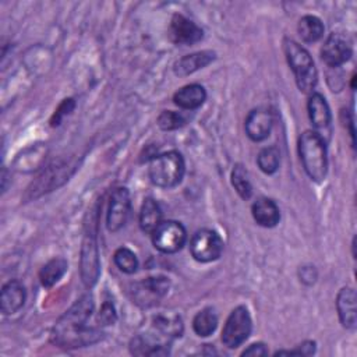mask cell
Wrapping results in <instances>:
<instances>
[{
    "mask_svg": "<svg viewBox=\"0 0 357 357\" xmlns=\"http://www.w3.org/2000/svg\"><path fill=\"white\" fill-rule=\"evenodd\" d=\"M93 312V298L89 294L79 297L54 324L50 337L64 349H77L93 344L102 339V332L86 322Z\"/></svg>",
    "mask_w": 357,
    "mask_h": 357,
    "instance_id": "cell-1",
    "label": "cell"
},
{
    "mask_svg": "<svg viewBox=\"0 0 357 357\" xmlns=\"http://www.w3.org/2000/svg\"><path fill=\"white\" fill-rule=\"evenodd\" d=\"M298 155L307 176L321 183L326 177L328 156L325 141L315 131H304L298 138Z\"/></svg>",
    "mask_w": 357,
    "mask_h": 357,
    "instance_id": "cell-2",
    "label": "cell"
},
{
    "mask_svg": "<svg viewBox=\"0 0 357 357\" xmlns=\"http://www.w3.org/2000/svg\"><path fill=\"white\" fill-rule=\"evenodd\" d=\"M283 50L287 63L294 74L296 84L301 92H311L318 81V74L311 54L297 42L286 39L283 42Z\"/></svg>",
    "mask_w": 357,
    "mask_h": 357,
    "instance_id": "cell-3",
    "label": "cell"
},
{
    "mask_svg": "<svg viewBox=\"0 0 357 357\" xmlns=\"http://www.w3.org/2000/svg\"><path fill=\"white\" fill-rule=\"evenodd\" d=\"M185 170L183 156L176 151L160 153L151 159L148 176L151 181L162 188H172L180 184Z\"/></svg>",
    "mask_w": 357,
    "mask_h": 357,
    "instance_id": "cell-4",
    "label": "cell"
},
{
    "mask_svg": "<svg viewBox=\"0 0 357 357\" xmlns=\"http://www.w3.org/2000/svg\"><path fill=\"white\" fill-rule=\"evenodd\" d=\"M252 329V321L248 310L244 305L236 307L226 319L222 331V342L229 349H236L243 344Z\"/></svg>",
    "mask_w": 357,
    "mask_h": 357,
    "instance_id": "cell-5",
    "label": "cell"
},
{
    "mask_svg": "<svg viewBox=\"0 0 357 357\" xmlns=\"http://www.w3.org/2000/svg\"><path fill=\"white\" fill-rule=\"evenodd\" d=\"M170 282L165 276H149L131 286V298L142 308L156 305L169 291Z\"/></svg>",
    "mask_w": 357,
    "mask_h": 357,
    "instance_id": "cell-6",
    "label": "cell"
},
{
    "mask_svg": "<svg viewBox=\"0 0 357 357\" xmlns=\"http://www.w3.org/2000/svg\"><path fill=\"white\" fill-rule=\"evenodd\" d=\"M73 169H74L73 163L60 162V160L50 163L43 170V173L31 184L26 192V198L32 199L42 195L43 192L57 188L59 185H61L64 181L68 180L70 174L73 173Z\"/></svg>",
    "mask_w": 357,
    "mask_h": 357,
    "instance_id": "cell-7",
    "label": "cell"
},
{
    "mask_svg": "<svg viewBox=\"0 0 357 357\" xmlns=\"http://www.w3.org/2000/svg\"><path fill=\"white\" fill-rule=\"evenodd\" d=\"M151 234L153 247L165 254L180 251L187 240L184 226L176 220H162Z\"/></svg>",
    "mask_w": 357,
    "mask_h": 357,
    "instance_id": "cell-8",
    "label": "cell"
},
{
    "mask_svg": "<svg viewBox=\"0 0 357 357\" xmlns=\"http://www.w3.org/2000/svg\"><path fill=\"white\" fill-rule=\"evenodd\" d=\"M190 251L198 262H212L220 257L223 241L215 230L201 229L194 233L190 241Z\"/></svg>",
    "mask_w": 357,
    "mask_h": 357,
    "instance_id": "cell-9",
    "label": "cell"
},
{
    "mask_svg": "<svg viewBox=\"0 0 357 357\" xmlns=\"http://www.w3.org/2000/svg\"><path fill=\"white\" fill-rule=\"evenodd\" d=\"M131 212V198L126 187L113 190L106 215V225L110 231H119L127 222Z\"/></svg>",
    "mask_w": 357,
    "mask_h": 357,
    "instance_id": "cell-10",
    "label": "cell"
},
{
    "mask_svg": "<svg viewBox=\"0 0 357 357\" xmlns=\"http://www.w3.org/2000/svg\"><path fill=\"white\" fill-rule=\"evenodd\" d=\"M353 53L351 47V40L349 39L347 35L342 32H332L322 49H321V57L324 63L329 67H339L343 63H346Z\"/></svg>",
    "mask_w": 357,
    "mask_h": 357,
    "instance_id": "cell-11",
    "label": "cell"
},
{
    "mask_svg": "<svg viewBox=\"0 0 357 357\" xmlns=\"http://www.w3.org/2000/svg\"><path fill=\"white\" fill-rule=\"evenodd\" d=\"M99 276V254L92 231L86 233L81 248V279L86 287L96 283Z\"/></svg>",
    "mask_w": 357,
    "mask_h": 357,
    "instance_id": "cell-12",
    "label": "cell"
},
{
    "mask_svg": "<svg viewBox=\"0 0 357 357\" xmlns=\"http://www.w3.org/2000/svg\"><path fill=\"white\" fill-rule=\"evenodd\" d=\"M169 38L176 45H192L202 39V29L181 14H174L169 25Z\"/></svg>",
    "mask_w": 357,
    "mask_h": 357,
    "instance_id": "cell-13",
    "label": "cell"
},
{
    "mask_svg": "<svg viewBox=\"0 0 357 357\" xmlns=\"http://www.w3.org/2000/svg\"><path fill=\"white\" fill-rule=\"evenodd\" d=\"M308 117L315 128L314 131L324 139V137L329 138V128H331V110L325 100V98L321 93H312L307 103ZM325 141V139H324Z\"/></svg>",
    "mask_w": 357,
    "mask_h": 357,
    "instance_id": "cell-14",
    "label": "cell"
},
{
    "mask_svg": "<svg viewBox=\"0 0 357 357\" xmlns=\"http://www.w3.org/2000/svg\"><path fill=\"white\" fill-rule=\"evenodd\" d=\"M272 126H273V119L271 112L266 109H255L248 113L244 128L248 138L258 142L265 139L269 135Z\"/></svg>",
    "mask_w": 357,
    "mask_h": 357,
    "instance_id": "cell-15",
    "label": "cell"
},
{
    "mask_svg": "<svg viewBox=\"0 0 357 357\" xmlns=\"http://www.w3.org/2000/svg\"><path fill=\"white\" fill-rule=\"evenodd\" d=\"M25 287L18 280L7 282L0 294V308L4 315H11L17 312L25 303Z\"/></svg>",
    "mask_w": 357,
    "mask_h": 357,
    "instance_id": "cell-16",
    "label": "cell"
},
{
    "mask_svg": "<svg viewBox=\"0 0 357 357\" xmlns=\"http://www.w3.org/2000/svg\"><path fill=\"white\" fill-rule=\"evenodd\" d=\"M336 308L340 324L347 329H356V291L351 287H343L336 297Z\"/></svg>",
    "mask_w": 357,
    "mask_h": 357,
    "instance_id": "cell-17",
    "label": "cell"
},
{
    "mask_svg": "<svg viewBox=\"0 0 357 357\" xmlns=\"http://www.w3.org/2000/svg\"><path fill=\"white\" fill-rule=\"evenodd\" d=\"M215 60V53L211 50H202V52H197V53H191L187 54L184 57H181L180 60H177L174 63V74L178 77H185L190 75L192 73H195L199 68L206 67L211 61Z\"/></svg>",
    "mask_w": 357,
    "mask_h": 357,
    "instance_id": "cell-18",
    "label": "cell"
},
{
    "mask_svg": "<svg viewBox=\"0 0 357 357\" xmlns=\"http://www.w3.org/2000/svg\"><path fill=\"white\" fill-rule=\"evenodd\" d=\"M254 220L262 227H273L279 223L280 212L275 201L269 198H259L252 204L251 208Z\"/></svg>",
    "mask_w": 357,
    "mask_h": 357,
    "instance_id": "cell-19",
    "label": "cell"
},
{
    "mask_svg": "<svg viewBox=\"0 0 357 357\" xmlns=\"http://www.w3.org/2000/svg\"><path fill=\"white\" fill-rule=\"evenodd\" d=\"M205 99H206L205 88L199 84L185 85V86L180 88L173 96L174 103L178 107L187 109V110H192V109L199 107L205 102Z\"/></svg>",
    "mask_w": 357,
    "mask_h": 357,
    "instance_id": "cell-20",
    "label": "cell"
},
{
    "mask_svg": "<svg viewBox=\"0 0 357 357\" xmlns=\"http://www.w3.org/2000/svg\"><path fill=\"white\" fill-rule=\"evenodd\" d=\"M130 350L135 356H160L169 353V346L166 342L149 335H138L131 340Z\"/></svg>",
    "mask_w": 357,
    "mask_h": 357,
    "instance_id": "cell-21",
    "label": "cell"
},
{
    "mask_svg": "<svg viewBox=\"0 0 357 357\" xmlns=\"http://www.w3.org/2000/svg\"><path fill=\"white\" fill-rule=\"evenodd\" d=\"M152 326L159 336L172 339L183 333V321L176 314H158L152 318Z\"/></svg>",
    "mask_w": 357,
    "mask_h": 357,
    "instance_id": "cell-22",
    "label": "cell"
},
{
    "mask_svg": "<svg viewBox=\"0 0 357 357\" xmlns=\"http://www.w3.org/2000/svg\"><path fill=\"white\" fill-rule=\"evenodd\" d=\"M162 222V209L153 198H145L139 211V227L145 233H152Z\"/></svg>",
    "mask_w": 357,
    "mask_h": 357,
    "instance_id": "cell-23",
    "label": "cell"
},
{
    "mask_svg": "<svg viewBox=\"0 0 357 357\" xmlns=\"http://www.w3.org/2000/svg\"><path fill=\"white\" fill-rule=\"evenodd\" d=\"M68 264L64 258H53L49 262H46L40 271H39V279L42 286L52 287L54 283H57L63 275L67 272Z\"/></svg>",
    "mask_w": 357,
    "mask_h": 357,
    "instance_id": "cell-24",
    "label": "cell"
},
{
    "mask_svg": "<svg viewBox=\"0 0 357 357\" xmlns=\"http://www.w3.org/2000/svg\"><path fill=\"white\" fill-rule=\"evenodd\" d=\"M297 31L300 38L305 43H314L324 36V24L315 15H304L297 25Z\"/></svg>",
    "mask_w": 357,
    "mask_h": 357,
    "instance_id": "cell-25",
    "label": "cell"
},
{
    "mask_svg": "<svg viewBox=\"0 0 357 357\" xmlns=\"http://www.w3.org/2000/svg\"><path fill=\"white\" fill-rule=\"evenodd\" d=\"M218 326V315L213 308H204L192 319V329L194 332L201 336L206 337L215 332Z\"/></svg>",
    "mask_w": 357,
    "mask_h": 357,
    "instance_id": "cell-26",
    "label": "cell"
},
{
    "mask_svg": "<svg viewBox=\"0 0 357 357\" xmlns=\"http://www.w3.org/2000/svg\"><path fill=\"white\" fill-rule=\"evenodd\" d=\"M231 184L243 199H248L252 194V187L248 180L247 170L241 165H236L231 172Z\"/></svg>",
    "mask_w": 357,
    "mask_h": 357,
    "instance_id": "cell-27",
    "label": "cell"
},
{
    "mask_svg": "<svg viewBox=\"0 0 357 357\" xmlns=\"http://www.w3.org/2000/svg\"><path fill=\"white\" fill-rule=\"evenodd\" d=\"M279 162H280V158H279V151L275 148V146H269V148H264L259 153H258V158H257V163H258V167L266 173V174H272L278 170L279 167Z\"/></svg>",
    "mask_w": 357,
    "mask_h": 357,
    "instance_id": "cell-28",
    "label": "cell"
},
{
    "mask_svg": "<svg viewBox=\"0 0 357 357\" xmlns=\"http://www.w3.org/2000/svg\"><path fill=\"white\" fill-rule=\"evenodd\" d=\"M113 259L116 266L124 273H134L138 268V258L130 248H126V247L119 248L114 252Z\"/></svg>",
    "mask_w": 357,
    "mask_h": 357,
    "instance_id": "cell-29",
    "label": "cell"
},
{
    "mask_svg": "<svg viewBox=\"0 0 357 357\" xmlns=\"http://www.w3.org/2000/svg\"><path fill=\"white\" fill-rule=\"evenodd\" d=\"M185 123H187V119L181 113L173 112V110H165L158 117V126L165 131L177 130L183 127Z\"/></svg>",
    "mask_w": 357,
    "mask_h": 357,
    "instance_id": "cell-30",
    "label": "cell"
},
{
    "mask_svg": "<svg viewBox=\"0 0 357 357\" xmlns=\"http://www.w3.org/2000/svg\"><path fill=\"white\" fill-rule=\"evenodd\" d=\"M74 107H75L74 99H71V98L64 99V100L60 103V106L56 109V112H54V114H53V117H52V120H50V124H52L53 127H54V126H59V124L61 123V120H63L67 114H70V113L74 110Z\"/></svg>",
    "mask_w": 357,
    "mask_h": 357,
    "instance_id": "cell-31",
    "label": "cell"
},
{
    "mask_svg": "<svg viewBox=\"0 0 357 357\" xmlns=\"http://www.w3.org/2000/svg\"><path fill=\"white\" fill-rule=\"evenodd\" d=\"M98 319L102 325H112L116 322V311H114V307L112 303L109 301H105L102 304V308L99 311V315H98Z\"/></svg>",
    "mask_w": 357,
    "mask_h": 357,
    "instance_id": "cell-32",
    "label": "cell"
},
{
    "mask_svg": "<svg viewBox=\"0 0 357 357\" xmlns=\"http://www.w3.org/2000/svg\"><path fill=\"white\" fill-rule=\"evenodd\" d=\"M265 354H268V350L262 343H252L248 349L243 351V356H265Z\"/></svg>",
    "mask_w": 357,
    "mask_h": 357,
    "instance_id": "cell-33",
    "label": "cell"
},
{
    "mask_svg": "<svg viewBox=\"0 0 357 357\" xmlns=\"http://www.w3.org/2000/svg\"><path fill=\"white\" fill-rule=\"evenodd\" d=\"M300 278H301L303 282H305V283H308V284L314 283V282H315V278H317V273H315L314 266H304V268H301V271H300Z\"/></svg>",
    "mask_w": 357,
    "mask_h": 357,
    "instance_id": "cell-34",
    "label": "cell"
}]
</instances>
